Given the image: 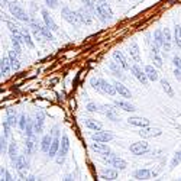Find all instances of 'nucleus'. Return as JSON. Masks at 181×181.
Listing matches in <instances>:
<instances>
[{
    "instance_id": "39448f33",
    "label": "nucleus",
    "mask_w": 181,
    "mask_h": 181,
    "mask_svg": "<svg viewBox=\"0 0 181 181\" xmlns=\"http://www.w3.org/2000/svg\"><path fill=\"white\" fill-rule=\"evenodd\" d=\"M61 16H62L70 25L80 26V19H78V16H77V12H72L68 6H64L61 9Z\"/></svg>"
},
{
    "instance_id": "ddd939ff",
    "label": "nucleus",
    "mask_w": 181,
    "mask_h": 181,
    "mask_svg": "<svg viewBox=\"0 0 181 181\" xmlns=\"http://www.w3.org/2000/svg\"><path fill=\"white\" fill-rule=\"evenodd\" d=\"M113 59L116 61L117 64L122 65L123 70H130V67H132V65L129 64L128 58H126V57L123 55V52H122V51H115V52H113Z\"/></svg>"
},
{
    "instance_id": "f257e3e1",
    "label": "nucleus",
    "mask_w": 181,
    "mask_h": 181,
    "mask_svg": "<svg viewBox=\"0 0 181 181\" xmlns=\"http://www.w3.org/2000/svg\"><path fill=\"white\" fill-rule=\"evenodd\" d=\"M90 85L96 91L102 93V94H107V96H115L117 91L115 84H110L109 81H106L104 78H96L93 77L90 80Z\"/></svg>"
},
{
    "instance_id": "e433bc0d",
    "label": "nucleus",
    "mask_w": 181,
    "mask_h": 181,
    "mask_svg": "<svg viewBox=\"0 0 181 181\" xmlns=\"http://www.w3.org/2000/svg\"><path fill=\"white\" fill-rule=\"evenodd\" d=\"M161 87H162V90L165 91V94H167L168 97H174V90H173V87L169 85L168 80L162 78V80H161Z\"/></svg>"
},
{
    "instance_id": "3c124183",
    "label": "nucleus",
    "mask_w": 181,
    "mask_h": 181,
    "mask_svg": "<svg viewBox=\"0 0 181 181\" xmlns=\"http://www.w3.org/2000/svg\"><path fill=\"white\" fill-rule=\"evenodd\" d=\"M54 136H58L59 135V129H58V126H54V129H52V132H51Z\"/></svg>"
},
{
    "instance_id": "f704fd0d",
    "label": "nucleus",
    "mask_w": 181,
    "mask_h": 181,
    "mask_svg": "<svg viewBox=\"0 0 181 181\" xmlns=\"http://www.w3.org/2000/svg\"><path fill=\"white\" fill-rule=\"evenodd\" d=\"M145 72H146V75H148V78L151 81H156V80L159 78L158 77V71H156L152 65H146V67H145Z\"/></svg>"
},
{
    "instance_id": "ea45409f",
    "label": "nucleus",
    "mask_w": 181,
    "mask_h": 181,
    "mask_svg": "<svg viewBox=\"0 0 181 181\" xmlns=\"http://www.w3.org/2000/svg\"><path fill=\"white\" fill-rule=\"evenodd\" d=\"M22 39H23V44H26V45L29 46V48H33V42L32 39H31V35H29V32H28V29H22Z\"/></svg>"
},
{
    "instance_id": "c03bdc74",
    "label": "nucleus",
    "mask_w": 181,
    "mask_h": 181,
    "mask_svg": "<svg viewBox=\"0 0 181 181\" xmlns=\"http://www.w3.org/2000/svg\"><path fill=\"white\" fill-rule=\"evenodd\" d=\"M180 162H181V151H178V152H175L174 158H173V161H171V168L177 167Z\"/></svg>"
},
{
    "instance_id": "dca6fc26",
    "label": "nucleus",
    "mask_w": 181,
    "mask_h": 181,
    "mask_svg": "<svg viewBox=\"0 0 181 181\" xmlns=\"http://www.w3.org/2000/svg\"><path fill=\"white\" fill-rule=\"evenodd\" d=\"M44 123H45V115L42 112L36 113V119H35V125H33V129L36 135H41L42 130H44Z\"/></svg>"
},
{
    "instance_id": "2f4dec72",
    "label": "nucleus",
    "mask_w": 181,
    "mask_h": 181,
    "mask_svg": "<svg viewBox=\"0 0 181 181\" xmlns=\"http://www.w3.org/2000/svg\"><path fill=\"white\" fill-rule=\"evenodd\" d=\"M10 126H16L19 125V120H18V116H16V110L13 109H7V120H6Z\"/></svg>"
},
{
    "instance_id": "4be33fe9",
    "label": "nucleus",
    "mask_w": 181,
    "mask_h": 181,
    "mask_svg": "<svg viewBox=\"0 0 181 181\" xmlns=\"http://www.w3.org/2000/svg\"><path fill=\"white\" fill-rule=\"evenodd\" d=\"M109 70L112 71V74H113V75H116V77H119V78H125V75H123V68H122V65L117 64L115 59H113V61H112V62L109 64Z\"/></svg>"
},
{
    "instance_id": "6e6552de",
    "label": "nucleus",
    "mask_w": 181,
    "mask_h": 181,
    "mask_svg": "<svg viewBox=\"0 0 181 181\" xmlns=\"http://www.w3.org/2000/svg\"><path fill=\"white\" fill-rule=\"evenodd\" d=\"M130 72L135 75V78L141 83L142 85H148V81H149V78H148V75H146V72H145V70L142 71V68L139 67V64H135V65H132L130 67Z\"/></svg>"
},
{
    "instance_id": "de8ad7c7",
    "label": "nucleus",
    "mask_w": 181,
    "mask_h": 181,
    "mask_svg": "<svg viewBox=\"0 0 181 181\" xmlns=\"http://www.w3.org/2000/svg\"><path fill=\"white\" fill-rule=\"evenodd\" d=\"M85 109L89 110V112H91V113H96V112H100V106L96 103H89Z\"/></svg>"
},
{
    "instance_id": "72a5a7b5",
    "label": "nucleus",
    "mask_w": 181,
    "mask_h": 181,
    "mask_svg": "<svg viewBox=\"0 0 181 181\" xmlns=\"http://www.w3.org/2000/svg\"><path fill=\"white\" fill-rule=\"evenodd\" d=\"M100 178H102V180H116V178H117V169L116 168L106 169V171L102 173Z\"/></svg>"
},
{
    "instance_id": "9b49d317",
    "label": "nucleus",
    "mask_w": 181,
    "mask_h": 181,
    "mask_svg": "<svg viewBox=\"0 0 181 181\" xmlns=\"http://www.w3.org/2000/svg\"><path fill=\"white\" fill-rule=\"evenodd\" d=\"M77 16H78V19H80V23H84V25H91L93 23L91 12L85 6L81 7L80 10H77Z\"/></svg>"
},
{
    "instance_id": "cd10ccee",
    "label": "nucleus",
    "mask_w": 181,
    "mask_h": 181,
    "mask_svg": "<svg viewBox=\"0 0 181 181\" xmlns=\"http://www.w3.org/2000/svg\"><path fill=\"white\" fill-rule=\"evenodd\" d=\"M115 106L117 109H122L125 112H135V106H132L130 103H128L126 100H115Z\"/></svg>"
},
{
    "instance_id": "aec40b11",
    "label": "nucleus",
    "mask_w": 181,
    "mask_h": 181,
    "mask_svg": "<svg viewBox=\"0 0 181 181\" xmlns=\"http://www.w3.org/2000/svg\"><path fill=\"white\" fill-rule=\"evenodd\" d=\"M52 139H54V135H52L51 132L46 133V135L42 138V141H41V151H42V152H46V154H48V151L51 148Z\"/></svg>"
},
{
    "instance_id": "393cba45",
    "label": "nucleus",
    "mask_w": 181,
    "mask_h": 181,
    "mask_svg": "<svg viewBox=\"0 0 181 181\" xmlns=\"http://www.w3.org/2000/svg\"><path fill=\"white\" fill-rule=\"evenodd\" d=\"M152 175H154L152 171H149L146 168H142V169H136L135 173H133V178H136V180H149Z\"/></svg>"
},
{
    "instance_id": "8fccbe9b",
    "label": "nucleus",
    "mask_w": 181,
    "mask_h": 181,
    "mask_svg": "<svg viewBox=\"0 0 181 181\" xmlns=\"http://www.w3.org/2000/svg\"><path fill=\"white\" fill-rule=\"evenodd\" d=\"M0 175H2V180H12V175L9 174V173H7L6 169H3L2 168V171H0Z\"/></svg>"
},
{
    "instance_id": "7ed1b4c3",
    "label": "nucleus",
    "mask_w": 181,
    "mask_h": 181,
    "mask_svg": "<svg viewBox=\"0 0 181 181\" xmlns=\"http://www.w3.org/2000/svg\"><path fill=\"white\" fill-rule=\"evenodd\" d=\"M102 159H103L106 164H109L110 167H113V168H116V169H126V167H128V164H126L125 159H122L119 155L112 154V152L103 155L102 156Z\"/></svg>"
},
{
    "instance_id": "f03ea898",
    "label": "nucleus",
    "mask_w": 181,
    "mask_h": 181,
    "mask_svg": "<svg viewBox=\"0 0 181 181\" xmlns=\"http://www.w3.org/2000/svg\"><path fill=\"white\" fill-rule=\"evenodd\" d=\"M96 13L97 16H99V19L102 20L103 23H106V22H109L112 18H113V12H112V9H110V6L107 5V2L106 0H96Z\"/></svg>"
},
{
    "instance_id": "79ce46f5",
    "label": "nucleus",
    "mask_w": 181,
    "mask_h": 181,
    "mask_svg": "<svg viewBox=\"0 0 181 181\" xmlns=\"http://www.w3.org/2000/svg\"><path fill=\"white\" fill-rule=\"evenodd\" d=\"M151 59L152 62L155 64V67H162V58H161V54H155V52H151Z\"/></svg>"
},
{
    "instance_id": "c85d7f7f",
    "label": "nucleus",
    "mask_w": 181,
    "mask_h": 181,
    "mask_svg": "<svg viewBox=\"0 0 181 181\" xmlns=\"http://www.w3.org/2000/svg\"><path fill=\"white\" fill-rule=\"evenodd\" d=\"M15 164H16V168L19 169L20 173L23 171V169H28V167H29V162H28V159H26L25 155H19L18 158H16V161H15Z\"/></svg>"
},
{
    "instance_id": "c756f323",
    "label": "nucleus",
    "mask_w": 181,
    "mask_h": 181,
    "mask_svg": "<svg viewBox=\"0 0 181 181\" xmlns=\"http://www.w3.org/2000/svg\"><path fill=\"white\" fill-rule=\"evenodd\" d=\"M173 64H174V75L177 80H181V58L178 55H174L173 58Z\"/></svg>"
},
{
    "instance_id": "0eeeda50",
    "label": "nucleus",
    "mask_w": 181,
    "mask_h": 181,
    "mask_svg": "<svg viewBox=\"0 0 181 181\" xmlns=\"http://www.w3.org/2000/svg\"><path fill=\"white\" fill-rule=\"evenodd\" d=\"M68 151H70V139H68V136L67 135H62L61 138V146H59V152H58V158H57V164L61 165L62 162H64V158L65 155L68 154Z\"/></svg>"
},
{
    "instance_id": "37998d69",
    "label": "nucleus",
    "mask_w": 181,
    "mask_h": 181,
    "mask_svg": "<svg viewBox=\"0 0 181 181\" xmlns=\"http://www.w3.org/2000/svg\"><path fill=\"white\" fill-rule=\"evenodd\" d=\"M7 151V136L6 135H2V139H0V152L2 155Z\"/></svg>"
},
{
    "instance_id": "bb28decb",
    "label": "nucleus",
    "mask_w": 181,
    "mask_h": 181,
    "mask_svg": "<svg viewBox=\"0 0 181 181\" xmlns=\"http://www.w3.org/2000/svg\"><path fill=\"white\" fill-rule=\"evenodd\" d=\"M42 16H44V22H45V25L48 26L51 31H58V26H57V23L54 22V19L49 16V13L46 12L45 9H42Z\"/></svg>"
},
{
    "instance_id": "5701e85b",
    "label": "nucleus",
    "mask_w": 181,
    "mask_h": 181,
    "mask_svg": "<svg viewBox=\"0 0 181 181\" xmlns=\"http://www.w3.org/2000/svg\"><path fill=\"white\" fill-rule=\"evenodd\" d=\"M59 146H61L59 138H58V136H54L52 143H51V148H49V151H48V156H49V158H54V156L59 152Z\"/></svg>"
},
{
    "instance_id": "4468645a",
    "label": "nucleus",
    "mask_w": 181,
    "mask_h": 181,
    "mask_svg": "<svg viewBox=\"0 0 181 181\" xmlns=\"http://www.w3.org/2000/svg\"><path fill=\"white\" fill-rule=\"evenodd\" d=\"M91 139L96 142H109L113 139V135L109 132H104V130H96V133L91 135Z\"/></svg>"
},
{
    "instance_id": "423d86ee",
    "label": "nucleus",
    "mask_w": 181,
    "mask_h": 181,
    "mask_svg": "<svg viewBox=\"0 0 181 181\" xmlns=\"http://www.w3.org/2000/svg\"><path fill=\"white\" fill-rule=\"evenodd\" d=\"M100 113H103L104 116H107L112 122H119V112L116 106H110V104H102L100 106Z\"/></svg>"
},
{
    "instance_id": "412c9836",
    "label": "nucleus",
    "mask_w": 181,
    "mask_h": 181,
    "mask_svg": "<svg viewBox=\"0 0 181 181\" xmlns=\"http://www.w3.org/2000/svg\"><path fill=\"white\" fill-rule=\"evenodd\" d=\"M113 84L116 87V91L119 93V96L125 97V99H130V97H132V93H130V90L126 85H123L122 83H119V81H115Z\"/></svg>"
},
{
    "instance_id": "20e7f679",
    "label": "nucleus",
    "mask_w": 181,
    "mask_h": 181,
    "mask_svg": "<svg viewBox=\"0 0 181 181\" xmlns=\"http://www.w3.org/2000/svg\"><path fill=\"white\" fill-rule=\"evenodd\" d=\"M9 9H10V13H12L16 19L22 20V22H29L28 13L23 10V7L20 6L18 2H10V3H9Z\"/></svg>"
},
{
    "instance_id": "1a4fd4ad",
    "label": "nucleus",
    "mask_w": 181,
    "mask_h": 181,
    "mask_svg": "<svg viewBox=\"0 0 181 181\" xmlns=\"http://www.w3.org/2000/svg\"><path fill=\"white\" fill-rule=\"evenodd\" d=\"M129 149H130V152L136 156L145 155V154L149 151V145H148V142H145V141H139V142L132 143Z\"/></svg>"
},
{
    "instance_id": "c9c22d12",
    "label": "nucleus",
    "mask_w": 181,
    "mask_h": 181,
    "mask_svg": "<svg viewBox=\"0 0 181 181\" xmlns=\"http://www.w3.org/2000/svg\"><path fill=\"white\" fill-rule=\"evenodd\" d=\"M7 154H9L12 161H16V158L19 156V154H18V143L16 142L10 143V145H9V149H7Z\"/></svg>"
},
{
    "instance_id": "2eb2a0df",
    "label": "nucleus",
    "mask_w": 181,
    "mask_h": 181,
    "mask_svg": "<svg viewBox=\"0 0 181 181\" xmlns=\"http://www.w3.org/2000/svg\"><path fill=\"white\" fill-rule=\"evenodd\" d=\"M141 138L143 139H148V138H154V136H159L161 135V130L159 129H154V128H148V126H145V128H141V130L138 132Z\"/></svg>"
},
{
    "instance_id": "603ef678",
    "label": "nucleus",
    "mask_w": 181,
    "mask_h": 181,
    "mask_svg": "<svg viewBox=\"0 0 181 181\" xmlns=\"http://www.w3.org/2000/svg\"><path fill=\"white\" fill-rule=\"evenodd\" d=\"M7 5V0H2V6H6Z\"/></svg>"
},
{
    "instance_id": "4c0bfd02",
    "label": "nucleus",
    "mask_w": 181,
    "mask_h": 181,
    "mask_svg": "<svg viewBox=\"0 0 181 181\" xmlns=\"http://www.w3.org/2000/svg\"><path fill=\"white\" fill-rule=\"evenodd\" d=\"M23 42V39H22V35H15L13 33L12 35V44L13 46H15V51L18 52V54H20V44Z\"/></svg>"
},
{
    "instance_id": "f8f14e48",
    "label": "nucleus",
    "mask_w": 181,
    "mask_h": 181,
    "mask_svg": "<svg viewBox=\"0 0 181 181\" xmlns=\"http://www.w3.org/2000/svg\"><path fill=\"white\" fill-rule=\"evenodd\" d=\"M128 51H129V54H130V58L133 59L136 64H141V62H142V59H141V54H139V45H138L136 41L130 42Z\"/></svg>"
},
{
    "instance_id": "7c9ffc66",
    "label": "nucleus",
    "mask_w": 181,
    "mask_h": 181,
    "mask_svg": "<svg viewBox=\"0 0 181 181\" xmlns=\"http://www.w3.org/2000/svg\"><path fill=\"white\" fill-rule=\"evenodd\" d=\"M84 125H85V128H89V129L91 130H102V123L100 122H97V120H94V119H84Z\"/></svg>"
},
{
    "instance_id": "b1692460",
    "label": "nucleus",
    "mask_w": 181,
    "mask_h": 181,
    "mask_svg": "<svg viewBox=\"0 0 181 181\" xmlns=\"http://www.w3.org/2000/svg\"><path fill=\"white\" fill-rule=\"evenodd\" d=\"M128 123H129V125H133V126H138V128L149 126V120L145 119V117H129V119H128Z\"/></svg>"
},
{
    "instance_id": "09e8293b",
    "label": "nucleus",
    "mask_w": 181,
    "mask_h": 181,
    "mask_svg": "<svg viewBox=\"0 0 181 181\" xmlns=\"http://www.w3.org/2000/svg\"><path fill=\"white\" fill-rule=\"evenodd\" d=\"M45 5L48 7H51V9H55L58 6V0H45Z\"/></svg>"
},
{
    "instance_id": "a18cd8bd",
    "label": "nucleus",
    "mask_w": 181,
    "mask_h": 181,
    "mask_svg": "<svg viewBox=\"0 0 181 181\" xmlns=\"http://www.w3.org/2000/svg\"><path fill=\"white\" fill-rule=\"evenodd\" d=\"M26 125H28V117H26L25 115H22V116H20V119H19V125H18V126L20 128V130H22V132H25Z\"/></svg>"
},
{
    "instance_id": "49530a36",
    "label": "nucleus",
    "mask_w": 181,
    "mask_h": 181,
    "mask_svg": "<svg viewBox=\"0 0 181 181\" xmlns=\"http://www.w3.org/2000/svg\"><path fill=\"white\" fill-rule=\"evenodd\" d=\"M7 26H9V31L12 33H15V35H20V33H22V29H19V26L13 25L10 22H7Z\"/></svg>"
},
{
    "instance_id": "a19ab883",
    "label": "nucleus",
    "mask_w": 181,
    "mask_h": 181,
    "mask_svg": "<svg viewBox=\"0 0 181 181\" xmlns=\"http://www.w3.org/2000/svg\"><path fill=\"white\" fill-rule=\"evenodd\" d=\"M154 41L156 42V45H159L162 48V42H164V29H156L154 32Z\"/></svg>"
},
{
    "instance_id": "a878e982",
    "label": "nucleus",
    "mask_w": 181,
    "mask_h": 181,
    "mask_svg": "<svg viewBox=\"0 0 181 181\" xmlns=\"http://www.w3.org/2000/svg\"><path fill=\"white\" fill-rule=\"evenodd\" d=\"M0 74L2 75H7L9 71L12 70V65H10V59L9 57H2V61H0Z\"/></svg>"
},
{
    "instance_id": "9d476101",
    "label": "nucleus",
    "mask_w": 181,
    "mask_h": 181,
    "mask_svg": "<svg viewBox=\"0 0 181 181\" xmlns=\"http://www.w3.org/2000/svg\"><path fill=\"white\" fill-rule=\"evenodd\" d=\"M36 133H33L31 136H26V142H25V151L26 154L32 155L33 152L36 151V146H38V138H36Z\"/></svg>"
},
{
    "instance_id": "a211bd4d",
    "label": "nucleus",
    "mask_w": 181,
    "mask_h": 181,
    "mask_svg": "<svg viewBox=\"0 0 181 181\" xmlns=\"http://www.w3.org/2000/svg\"><path fill=\"white\" fill-rule=\"evenodd\" d=\"M173 41H174V38L171 36V31H169L168 28H165V29H164V42H162V49L165 52L171 51Z\"/></svg>"
},
{
    "instance_id": "6ab92c4d",
    "label": "nucleus",
    "mask_w": 181,
    "mask_h": 181,
    "mask_svg": "<svg viewBox=\"0 0 181 181\" xmlns=\"http://www.w3.org/2000/svg\"><path fill=\"white\" fill-rule=\"evenodd\" d=\"M31 28H32V32H33V36L38 39V41H44L45 38V35H44V32H42V29H41V23H38V22H35V20H32L31 22Z\"/></svg>"
},
{
    "instance_id": "58836bf2",
    "label": "nucleus",
    "mask_w": 181,
    "mask_h": 181,
    "mask_svg": "<svg viewBox=\"0 0 181 181\" xmlns=\"http://www.w3.org/2000/svg\"><path fill=\"white\" fill-rule=\"evenodd\" d=\"M174 44L178 48H181V26L180 25H175L174 26Z\"/></svg>"
},
{
    "instance_id": "f3484780",
    "label": "nucleus",
    "mask_w": 181,
    "mask_h": 181,
    "mask_svg": "<svg viewBox=\"0 0 181 181\" xmlns=\"http://www.w3.org/2000/svg\"><path fill=\"white\" fill-rule=\"evenodd\" d=\"M90 148L94 151V152H97L99 155H106V154H109L110 152V148L106 145V142H96L94 141V143H91Z\"/></svg>"
},
{
    "instance_id": "473e14b6",
    "label": "nucleus",
    "mask_w": 181,
    "mask_h": 181,
    "mask_svg": "<svg viewBox=\"0 0 181 181\" xmlns=\"http://www.w3.org/2000/svg\"><path fill=\"white\" fill-rule=\"evenodd\" d=\"M9 59H10V65H12V70H19V59H18V52L16 51H9Z\"/></svg>"
}]
</instances>
